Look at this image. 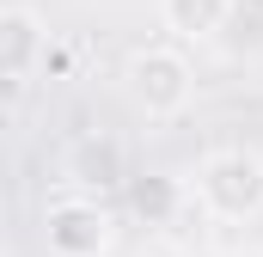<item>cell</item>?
Here are the masks:
<instances>
[{
    "label": "cell",
    "mask_w": 263,
    "mask_h": 257,
    "mask_svg": "<svg viewBox=\"0 0 263 257\" xmlns=\"http://www.w3.org/2000/svg\"><path fill=\"white\" fill-rule=\"evenodd\" d=\"M43 245H49V257H110L117 214L86 190L55 196V202H43Z\"/></svg>",
    "instance_id": "cell-3"
},
{
    "label": "cell",
    "mask_w": 263,
    "mask_h": 257,
    "mask_svg": "<svg viewBox=\"0 0 263 257\" xmlns=\"http://www.w3.org/2000/svg\"><path fill=\"white\" fill-rule=\"evenodd\" d=\"M245 257H263V251H245Z\"/></svg>",
    "instance_id": "cell-7"
},
{
    "label": "cell",
    "mask_w": 263,
    "mask_h": 257,
    "mask_svg": "<svg viewBox=\"0 0 263 257\" xmlns=\"http://www.w3.org/2000/svg\"><path fill=\"white\" fill-rule=\"evenodd\" d=\"M233 12L239 19H263V0H233Z\"/></svg>",
    "instance_id": "cell-6"
},
{
    "label": "cell",
    "mask_w": 263,
    "mask_h": 257,
    "mask_svg": "<svg viewBox=\"0 0 263 257\" xmlns=\"http://www.w3.org/2000/svg\"><path fill=\"white\" fill-rule=\"evenodd\" d=\"M123 92H129V104L147 123H172L196 98V67L172 43H147V49H135L129 62H123Z\"/></svg>",
    "instance_id": "cell-2"
},
{
    "label": "cell",
    "mask_w": 263,
    "mask_h": 257,
    "mask_svg": "<svg viewBox=\"0 0 263 257\" xmlns=\"http://www.w3.org/2000/svg\"><path fill=\"white\" fill-rule=\"evenodd\" d=\"M190 190H196V202L214 221H233V227L257 221L263 214V153L257 147H214V153H202Z\"/></svg>",
    "instance_id": "cell-1"
},
{
    "label": "cell",
    "mask_w": 263,
    "mask_h": 257,
    "mask_svg": "<svg viewBox=\"0 0 263 257\" xmlns=\"http://www.w3.org/2000/svg\"><path fill=\"white\" fill-rule=\"evenodd\" d=\"M233 19V0H159V25L178 37V43H208L220 37Z\"/></svg>",
    "instance_id": "cell-5"
},
{
    "label": "cell",
    "mask_w": 263,
    "mask_h": 257,
    "mask_svg": "<svg viewBox=\"0 0 263 257\" xmlns=\"http://www.w3.org/2000/svg\"><path fill=\"white\" fill-rule=\"evenodd\" d=\"M49 62V19L25 0H12L0 12V74H6V98L18 104L37 80V67Z\"/></svg>",
    "instance_id": "cell-4"
}]
</instances>
